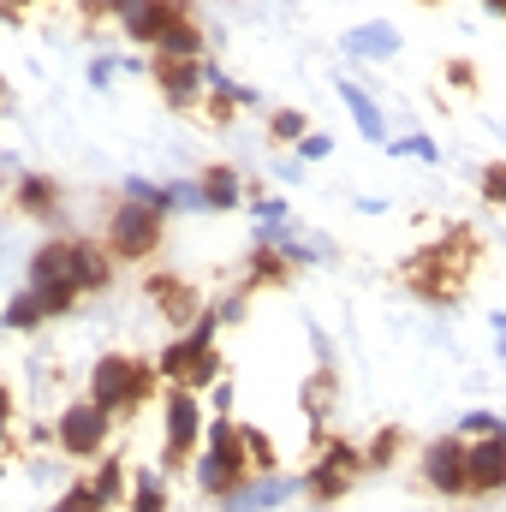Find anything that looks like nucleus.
<instances>
[{"instance_id":"obj_32","label":"nucleus","mask_w":506,"mask_h":512,"mask_svg":"<svg viewBox=\"0 0 506 512\" xmlns=\"http://www.w3.org/2000/svg\"><path fill=\"white\" fill-rule=\"evenodd\" d=\"M60 512H108V507L96 501V489H90V477H84V483H72V489L60 495Z\"/></svg>"},{"instance_id":"obj_34","label":"nucleus","mask_w":506,"mask_h":512,"mask_svg":"<svg viewBox=\"0 0 506 512\" xmlns=\"http://www.w3.org/2000/svg\"><path fill=\"white\" fill-rule=\"evenodd\" d=\"M298 155H304V161H322V155H334V137H328V131H304V137H298Z\"/></svg>"},{"instance_id":"obj_14","label":"nucleus","mask_w":506,"mask_h":512,"mask_svg":"<svg viewBox=\"0 0 506 512\" xmlns=\"http://www.w3.org/2000/svg\"><path fill=\"white\" fill-rule=\"evenodd\" d=\"M203 203H209V215L245 209V179H239V167H227V161L203 167Z\"/></svg>"},{"instance_id":"obj_27","label":"nucleus","mask_w":506,"mask_h":512,"mask_svg":"<svg viewBox=\"0 0 506 512\" xmlns=\"http://www.w3.org/2000/svg\"><path fill=\"white\" fill-rule=\"evenodd\" d=\"M399 447H405V435H399V429H381V435H370V447H364V471H387V465L399 459Z\"/></svg>"},{"instance_id":"obj_11","label":"nucleus","mask_w":506,"mask_h":512,"mask_svg":"<svg viewBox=\"0 0 506 512\" xmlns=\"http://www.w3.org/2000/svg\"><path fill=\"white\" fill-rule=\"evenodd\" d=\"M292 495H304V483H292V477H280V471H256V477H245V483L227 495V512H274V507H286Z\"/></svg>"},{"instance_id":"obj_24","label":"nucleus","mask_w":506,"mask_h":512,"mask_svg":"<svg viewBox=\"0 0 506 512\" xmlns=\"http://www.w3.org/2000/svg\"><path fill=\"white\" fill-rule=\"evenodd\" d=\"M304 131H310V114H304V108H274V114H268V137H274V143H292V149H298Z\"/></svg>"},{"instance_id":"obj_15","label":"nucleus","mask_w":506,"mask_h":512,"mask_svg":"<svg viewBox=\"0 0 506 512\" xmlns=\"http://www.w3.org/2000/svg\"><path fill=\"white\" fill-rule=\"evenodd\" d=\"M149 298H161V316H167L173 328H191V322L203 316V304H197V292H191L185 280H149Z\"/></svg>"},{"instance_id":"obj_40","label":"nucleus","mask_w":506,"mask_h":512,"mask_svg":"<svg viewBox=\"0 0 506 512\" xmlns=\"http://www.w3.org/2000/svg\"><path fill=\"white\" fill-rule=\"evenodd\" d=\"M24 6H36V0H0V18H6V24H12V18H18V12H24Z\"/></svg>"},{"instance_id":"obj_22","label":"nucleus","mask_w":506,"mask_h":512,"mask_svg":"<svg viewBox=\"0 0 506 512\" xmlns=\"http://www.w3.org/2000/svg\"><path fill=\"white\" fill-rule=\"evenodd\" d=\"M78 268H84V292H102V286L114 280V256H108V245L78 239Z\"/></svg>"},{"instance_id":"obj_6","label":"nucleus","mask_w":506,"mask_h":512,"mask_svg":"<svg viewBox=\"0 0 506 512\" xmlns=\"http://www.w3.org/2000/svg\"><path fill=\"white\" fill-rule=\"evenodd\" d=\"M358 477H364V447H352V441H322L316 471L304 477V495H310V501H340Z\"/></svg>"},{"instance_id":"obj_31","label":"nucleus","mask_w":506,"mask_h":512,"mask_svg":"<svg viewBox=\"0 0 506 512\" xmlns=\"http://www.w3.org/2000/svg\"><path fill=\"white\" fill-rule=\"evenodd\" d=\"M483 435H506V423L489 417V411H471V417L459 423V441H483Z\"/></svg>"},{"instance_id":"obj_28","label":"nucleus","mask_w":506,"mask_h":512,"mask_svg":"<svg viewBox=\"0 0 506 512\" xmlns=\"http://www.w3.org/2000/svg\"><path fill=\"white\" fill-rule=\"evenodd\" d=\"M239 441H245V459H251V471H274V441H268L256 423H239Z\"/></svg>"},{"instance_id":"obj_20","label":"nucleus","mask_w":506,"mask_h":512,"mask_svg":"<svg viewBox=\"0 0 506 512\" xmlns=\"http://www.w3.org/2000/svg\"><path fill=\"white\" fill-rule=\"evenodd\" d=\"M340 102L352 108V120H358V131L370 137V143H387V120H381V108H376V96H364L352 78H340Z\"/></svg>"},{"instance_id":"obj_33","label":"nucleus","mask_w":506,"mask_h":512,"mask_svg":"<svg viewBox=\"0 0 506 512\" xmlns=\"http://www.w3.org/2000/svg\"><path fill=\"white\" fill-rule=\"evenodd\" d=\"M233 399H239V387H233V376H221V382H215L209 393H203V405H209L215 417H233Z\"/></svg>"},{"instance_id":"obj_25","label":"nucleus","mask_w":506,"mask_h":512,"mask_svg":"<svg viewBox=\"0 0 506 512\" xmlns=\"http://www.w3.org/2000/svg\"><path fill=\"white\" fill-rule=\"evenodd\" d=\"M334 411V370L322 364V376L304 382V417H328Z\"/></svg>"},{"instance_id":"obj_42","label":"nucleus","mask_w":506,"mask_h":512,"mask_svg":"<svg viewBox=\"0 0 506 512\" xmlns=\"http://www.w3.org/2000/svg\"><path fill=\"white\" fill-rule=\"evenodd\" d=\"M483 6H489V12H501V18H506V0H483Z\"/></svg>"},{"instance_id":"obj_26","label":"nucleus","mask_w":506,"mask_h":512,"mask_svg":"<svg viewBox=\"0 0 506 512\" xmlns=\"http://www.w3.org/2000/svg\"><path fill=\"white\" fill-rule=\"evenodd\" d=\"M209 215V203H203V179H179V185H167V215Z\"/></svg>"},{"instance_id":"obj_17","label":"nucleus","mask_w":506,"mask_h":512,"mask_svg":"<svg viewBox=\"0 0 506 512\" xmlns=\"http://www.w3.org/2000/svg\"><path fill=\"white\" fill-rule=\"evenodd\" d=\"M90 489H96V501H102V507H120V501L131 495L126 459H120V453H102V459H96V471H90Z\"/></svg>"},{"instance_id":"obj_44","label":"nucleus","mask_w":506,"mask_h":512,"mask_svg":"<svg viewBox=\"0 0 506 512\" xmlns=\"http://www.w3.org/2000/svg\"><path fill=\"white\" fill-rule=\"evenodd\" d=\"M54 512H60V507H54Z\"/></svg>"},{"instance_id":"obj_37","label":"nucleus","mask_w":506,"mask_h":512,"mask_svg":"<svg viewBox=\"0 0 506 512\" xmlns=\"http://www.w3.org/2000/svg\"><path fill=\"white\" fill-rule=\"evenodd\" d=\"M12 435V393H6V382H0V441Z\"/></svg>"},{"instance_id":"obj_23","label":"nucleus","mask_w":506,"mask_h":512,"mask_svg":"<svg viewBox=\"0 0 506 512\" xmlns=\"http://www.w3.org/2000/svg\"><path fill=\"white\" fill-rule=\"evenodd\" d=\"M0 322H6L12 334H30V328H42V322H48V304H42V298H36L30 286H24V292H18V298L6 304V316H0Z\"/></svg>"},{"instance_id":"obj_13","label":"nucleus","mask_w":506,"mask_h":512,"mask_svg":"<svg viewBox=\"0 0 506 512\" xmlns=\"http://www.w3.org/2000/svg\"><path fill=\"white\" fill-rule=\"evenodd\" d=\"M149 54H155V60H209V36H203V24H197L191 12H179V18L155 36Z\"/></svg>"},{"instance_id":"obj_5","label":"nucleus","mask_w":506,"mask_h":512,"mask_svg":"<svg viewBox=\"0 0 506 512\" xmlns=\"http://www.w3.org/2000/svg\"><path fill=\"white\" fill-rule=\"evenodd\" d=\"M108 435H114V417H108L90 393L72 399V405L54 417V447L72 453V459H102V453H108Z\"/></svg>"},{"instance_id":"obj_9","label":"nucleus","mask_w":506,"mask_h":512,"mask_svg":"<svg viewBox=\"0 0 506 512\" xmlns=\"http://www.w3.org/2000/svg\"><path fill=\"white\" fill-rule=\"evenodd\" d=\"M245 477H251L245 441H233V447H203V453H197V489H203V495L227 501V495H233Z\"/></svg>"},{"instance_id":"obj_29","label":"nucleus","mask_w":506,"mask_h":512,"mask_svg":"<svg viewBox=\"0 0 506 512\" xmlns=\"http://www.w3.org/2000/svg\"><path fill=\"white\" fill-rule=\"evenodd\" d=\"M381 149H387V155H417V161H441V143H435V137H423V131H417V137H387Z\"/></svg>"},{"instance_id":"obj_30","label":"nucleus","mask_w":506,"mask_h":512,"mask_svg":"<svg viewBox=\"0 0 506 512\" xmlns=\"http://www.w3.org/2000/svg\"><path fill=\"white\" fill-rule=\"evenodd\" d=\"M477 191H483V203H495V209H501V203H506V161H489V167H483Z\"/></svg>"},{"instance_id":"obj_8","label":"nucleus","mask_w":506,"mask_h":512,"mask_svg":"<svg viewBox=\"0 0 506 512\" xmlns=\"http://www.w3.org/2000/svg\"><path fill=\"white\" fill-rule=\"evenodd\" d=\"M149 78H155L161 102L179 108V114H191V108L209 96V84H203V60H149Z\"/></svg>"},{"instance_id":"obj_41","label":"nucleus","mask_w":506,"mask_h":512,"mask_svg":"<svg viewBox=\"0 0 506 512\" xmlns=\"http://www.w3.org/2000/svg\"><path fill=\"white\" fill-rule=\"evenodd\" d=\"M495 334H501V358H506V310L495 316Z\"/></svg>"},{"instance_id":"obj_39","label":"nucleus","mask_w":506,"mask_h":512,"mask_svg":"<svg viewBox=\"0 0 506 512\" xmlns=\"http://www.w3.org/2000/svg\"><path fill=\"white\" fill-rule=\"evenodd\" d=\"M114 66H120V60H96V66H90V84H108V78H114Z\"/></svg>"},{"instance_id":"obj_21","label":"nucleus","mask_w":506,"mask_h":512,"mask_svg":"<svg viewBox=\"0 0 506 512\" xmlns=\"http://www.w3.org/2000/svg\"><path fill=\"white\" fill-rule=\"evenodd\" d=\"M227 376V358H221V346H203V352H191V364H185V376L173 387H191V393H209V387Z\"/></svg>"},{"instance_id":"obj_3","label":"nucleus","mask_w":506,"mask_h":512,"mask_svg":"<svg viewBox=\"0 0 506 512\" xmlns=\"http://www.w3.org/2000/svg\"><path fill=\"white\" fill-rule=\"evenodd\" d=\"M203 429H209V417H203V393H191V387H167V399H161V471H179V465L203 447Z\"/></svg>"},{"instance_id":"obj_35","label":"nucleus","mask_w":506,"mask_h":512,"mask_svg":"<svg viewBox=\"0 0 506 512\" xmlns=\"http://www.w3.org/2000/svg\"><path fill=\"white\" fill-rule=\"evenodd\" d=\"M447 84H453V90H471V84H477L471 60H447Z\"/></svg>"},{"instance_id":"obj_16","label":"nucleus","mask_w":506,"mask_h":512,"mask_svg":"<svg viewBox=\"0 0 506 512\" xmlns=\"http://www.w3.org/2000/svg\"><path fill=\"white\" fill-rule=\"evenodd\" d=\"M12 197H18V209H24V215H42V221H54V215H60V185H54L48 173H24V179L12 185Z\"/></svg>"},{"instance_id":"obj_36","label":"nucleus","mask_w":506,"mask_h":512,"mask_svg":"<svg viewBox=\"0 0 506 512\" xmlns=\"http://www.w3.org/2000/svg\"><path fill=\"white\" fill-rule=\"evenodd\" d=\"M215 316H221V322H239V316H245V292H233V298H221V304H215Z\"/></svg>"},{"instance_id":"obj_2","label":"nucleus","mask_w":506,"mask_h":512,"mask_svg":"<svg viewBox=\"0 0 506 512\" xmlns=\"http://www.w3.org/2000/svg\"><path fill=\"white\" fill-rule=\"evenodd\" d=\"M155 364H143V358H131V352H102L96 364H90V399L108 411V417H131L149 393H155Z\"/></svg>"},{"instance_id":"obj_1","label":"nucleus","mask_w":506,"mask_h":512,"mask_svg":"<svg viewBox=\"0 0 506 512\" xmlns=\"http://www.w3.org/2000/svg\"><path fill=\"white\" fill-rule=\"evenodd\" d=\"M24 280H30V292L48 304V316H60V310H72L78 298H84V268H78V239H42L30 262H24Z\"/></svg>"},{"instance_id":"obj_10","label":"nucleus","mask_w":506,"mask_h":512,"mask_svg":"<svg viewBox=\"0 0 506 512\" xmlns=\"http://www.w3.org/2000/svg\"><path fill=\"white\" fill-rule=\"evenodd\" d=\"M465 489L483 501V495H501L506 489V435H483V441H465Z\"/></svg>"},{"instance_id":"obj_12","label":"nucleus","mask_w":506,"mask_h":512,"mask_svg":"<svg viewBox=\"0 0 506 512\" xmlns=\"http://www.w3.org/2000/svg\"><path fill=\"white\" fill-rule=\"evenodd\" d=\"M179 12H185L179 0H126V6L114 12V18H120V30H126L131 42L155 48V36H161V30H167V24L179 18Z\"/></svg>"},{"instance_id":"obj_7","label":"nucleus","mask_w":506,"mask_h":512,"mask_svg":"<svg viewBox=\"0 0 506 512\" xmlns=\"http://www.w3.org/2000/svg\"><path fill=\"white\" fill-rule=\"evenodd\" d=\"M417 477L441 495V501H465V441L459 435H441V441H423L417 453Z\"/></svg>"},{"instance_id":"obj_38","label":"nucleus","mask_w":506,"mask_h":512,"mask_svg":"<svg viewBox=\"0 0 506 512\" xmlns=\"http://www.w3.org/2000/svg\"><path fill=\"white\" fill-rule=\"evenodd\" d=\"M120 6H126V0H78V12H90V18H96V12H120Z\"/></svg>"},{"instance_id":"obj_43","label":"nucleus","mask_w":506,"mask_h":512,"mask_svg":"<svg viewBox=\"0 0 506 512\" xmlns=\"http://www.w3.org/2000/svg\"><path fill=\"white\" fill-rule=\"evenodd\" d=\"M429 6H435V0H429Z\"/></svg>"},{"instance_id":"obj_4","label":"nucleus","mask_w":506,"mask_h":512,"mask_svg":"<svg viewBox=\"0 0 506 512\" xmlns=\"http://www.w3.org/2000/svg\"><path fill=\"white\" fill-rule=\"evenodd\" d=\"M161 233H167V215L155 209V203H120L114 215H108V233H102V245L114 262H143V256L161 251Z\"/></svg>"},{"instance_id":"obj_18","label":"nucleus","mask_w":506,"mask_h":512,"mask_svg":"<svg viewBox=\"0 0 506 512\" xmlns=\"http://www.w3.org/2000/svg\"><path fill=\"white\" fill-rule=\"evenodd\" d=\"M405 42H399V30L393 24H358V30H346V54H364V60H393Z\"/></svg>"},{"instance_id":"obj_19","label":"nucleus","mask_w":506,"mask_h":512,"mask_svg":"<svg viewBox=\"0 0 506 512\" xmlns=\"http://www.w3.org/2000/svg\"><path fill=\"white\" fill-rule=\"evenodd\" d=\"M126 507H131V512H167V471H161V465H143V471H131Z\"/></svg>"}]
</instances>
